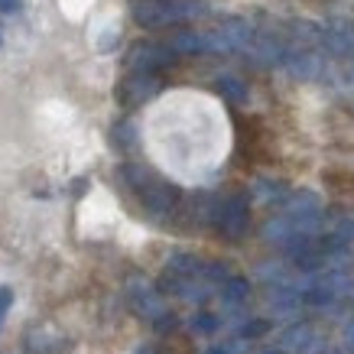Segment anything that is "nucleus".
<instances>
[{
	"label": "nucleus",
	"mask_w": 354,
	"mask_h": 354,
	"mask_svg": "<svg viewBox=\"0 0 354 354\" xmlns=\"http://www.w3.org/2000/svg\"><path fill=\"white\" fill-rule=\"evenodd\" d=\"M140 354H150V351H140Z\"/></svg>",
	"instance_id": "nucleus-9"
},
{
	"label": "nucleus",
	"mask_w": 354,
	"mask_h": 354,
	"mask_svg": "<svg viewBox=\"0 0 354 354\" xmlns=\"http://www.w3.org/2000/svg\"><path fill=\"white\" fill-rule=\"evenodd\" d=\"M143 192V202L150 205L153 212H169L172 205H176V189H172L169 183H153V185H147V189H140Z\"/></svg>",
	"instance_id": "nucleus-4"
},
{
	"label": "nucleus",
	"mask_w": 354,
	"mask_h": 354,
	"mask_svg": "<svg viewBox=\"0 0 354 354\" xmlns=\"http://www.w3.org/2000/svg\"><path fill=\"white\" fill-rule=\"evenodd\" d=\"M130 13H133V20L140 26L156 30V26L185 20V17H198L205 10L195 7V3H183V0H130Z\"/></svg>",
	"instance_id": "nucleus-1"
},
{
	"label": "nucleus",
	"mask_w": 354,
	"mask_h": 354,
	"mask_svg": "<svg viewBox=\"0 0 354 354\" xmlns=\"http://www.w3.org/2000/svg\"><path fill=\"white\" fill-rule=\"evenodd\" d=\"M162 88L160 75H147V72H133L130 78H124L118 88V97L127 104V108H133V104H143V101H150L156 91Z\"/></svg>",
	"instance_id": "nucleus-3"
},
{
	"label": "nucleus",
	"mask_w": 354,
	"mask_h": 354,
	"mask_svg": "<svg viewBox=\"0 0 354 354\" xmlns=\"http://www.w3.org/2000/svg\"><path fill=\"white\" fill-rule=\"evenodd\" d=\"M176 62V53L169 46L160 43H137L127 55V65L133 72H147V75H156V68H166V65Z\"/></svg>",
	"instance_id": "nucleus-2"
},
{
	"label": "nucleus",
	"mask_w": 354,
	"mask_h": 354,
	"mask_svg": "<svg viewBox=\"0 0 354 354\" xmlns=\"http://www.w3.org/2000/svg\"><path fill=\"white\" fill-rule=\"evenodd\" d=\"M20 10V0H0V13H17Z\"/></svg>",
	"instance_id": "nucleus-7"
},
{
	"label": "nucleus",
	"mask_w": 354,
	"mask_h": 354,
	"mask_svg": "<svg viewBox=\"0 0 354 354\" xmlns=\"http://www.w3.org/2000/svg\"><path fill=\"white\" fill-rule=\"evenodd\" d=\"M218 91L225 97H231V101H247V88L237 82V78L225 75V78H218Z\"/></svg>",
	"instance_id": "nucleus-6"
},
{
	"label": "nucleus",
	"mask_w": 354,
	"mask_h": 354,
	"mask_svg": "<svg viewBox=\"0 0 354 354\" xmlns=\"http://www.w3.org/2000/svg\"><path fill=\"white\" fill-rule=\"evenodd\" d=\"M0 43H3V30H0Z\"/></svg>",
	"instance_id": "nucleus-8"
},
{
	"label": "nucleus",
	"mask_w": 354,
	"mask_h": 354,
	"mask_svg": "<svg viewBox=\"0 0 354 354\" xmlns=\"http://www.w3.org/2000/svg\"><path fill=\"white\" fill-rule=\"evenodd\" d=\"M322 43L332 53L354 55V30H328V32H322Z\"/></svg>",
	"instance_id": "nucleus-5"
}]
</instances>
